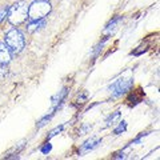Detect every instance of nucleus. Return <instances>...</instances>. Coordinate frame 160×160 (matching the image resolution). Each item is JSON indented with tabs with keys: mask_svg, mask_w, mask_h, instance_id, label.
Here are the masks:
<instances>
[{
	"mask_svg": "<svg viewBox=\"0 0 160 160\" xmlns=\"http://www.w3.org/2000/svg\"><path fill=\"white\" fill-rule=\"evenodd\" d=\"M27 18H28V6L24 2L15 3L8 9V20L13 26H19V24L24 23Z\"/></svg>",
	"mask_w": 160,
	"mask_h": 160,
	"instance_id": "obj_1",
	"label": "nucleus"
},
{
	"mask_svg": "<svg viewBox=\"0 0 160 160\" xmlns=\"http://www.w3.org/2000/svg\"><path fill=\"white\" fill-rule=\"evenodd\" d=\"M51 12V4L48 0H35L28 7V18L31 20L44 19Z\"/></svg>",
	"mask_w": 160,
	"mask_h": 160,
	"instance_id": "obj_2",
	"label": "nucleus"
},
{
	"mask_svg": "<svg viewBox=\"0 0 160 160\" xmlns=\"http://www.w3.org/2000/svg\"><path fill=\"white\" fill-rule=\"evenodd\" d=\"M6 44L9 47L11 52H15V53L22 52V49L24 48V44H26L23 33L16 28L11 29V31L7 32V35H6Z\"/></svg>",
	"mask_w": 160,
	"mask_h": 160,
	"instance_id": "obj_3",
	"label": "nucleus"
},
{
	"mask_svg": "<svg viewBox=\"0 0 160 160\" xmlns=\"http://www.w3.org/2000/svg\"><path fill=\"white\" fill-rule=\"evenodd\" d=\"M132 86V79H120L118 82H115L109 89H111V93L113 98L122 96L123 93H126Z\"/></svg>",
	"mask_w": 160,
	"mask_h": 160,
	"instance_id": "obj_4",
	"label": "nucleus"
},
{
	"mask_svg": "<svg viewBox=\"0 0 160 160\" xmlns=\"http://www.w3.org/2000/svg\"><path fill=\"white\" fill-rule=\"evenodd\" d=\"M12 58L11 49L6 43H0V64H7Z\"/></svg>",
	"mask_w": 160,
	"mask_h": 160,
	"instance_id": "obj_5",
	"label": "nucleus"
},
{
	"mask_svg": "<svg viewBox=\"0 0 160 160\" xmlns=\"http://www.w3.org/2000/svg\"><path fill=\"white\" fill-rule=\"evenodd\" d=\"M100 142H102V139H99V138H92V139L87 140V142L83 144L82 149H80V153H86L88 151H91V149H93Z\"/></svg>",
	"mask_w": 160,
	"mask_h": 160,
	"instance_id": "obj_6",
	"label": "nucleus"
},
{
	"mask_svg": "<svg viewBox=\"0 0 160 160\" xmlns=\"http://www.w3.org/2000/svg\"><path fill=\"white\" fill-rule=\"evenodd\" d=\"M44 24H46V22H44L43 19H40V20H32V22L28 24V31L29 32H33V31H36V29H39L40 27H43Z\"/></svg>",
	"mask_w": 160,
	"mask_h": 160,
	"instance_id": "obj_7",
	"label": "nucleus"
},
{
	"mask_svg": "<svg viewBox=\"0 0 160 160\" xmlns=\"http://www.w3.org/2000/svg\"><path fill=\"white\" fill-rule=\"evenodd\" d=\"M119 118H120V112H119V111H116V112H115V113L112 115L111 118H109V119L107 120V127H108V126H111V124H113V123L116 122V120H118Z\"/></svg>",
	"mask_w": 160,
	"mask_h": 160,
	"instance_id": "obj_8",
	"label": "nucleus"
},
{
	"mask_svg": "<svg viewBox=\"0 0 160 160\" xmlns=\"http://www.w3.org/2000/svg\"><path fill=\"white\" fill-rule=\"evenodd\" d=\"M126 127H127V124H126V122H122L120 123V126L115 129V133H120L122 131H126Z\"/></svg>",
	"mask_w": 160,
	"mask_h": 160,
	"instance_id": "obj_9",
	"label": "nucleus"
},
{
	"mask_svg": "<svg viewBox=\"0 0 160 160\" xmlns=\"http://www.w3.org/2000/svg\"><path fill=\"white\" fill-rule=\"evenodd\" d=\"M7 12H8V8L6 7V8H2L0 9V22H2V20L6 18V15H7Z\"/></svg>",
	"mask_w": 160,
	"mask_h": 160,
	"instance_id": "obj_10",
	"label": "nucleus"
},
{
	"mask_svg": "<svg viewBox=\"0 0 160 160\" xmlns=\"http://www.w3.org/2000/svg\"><path fill=\"white\" fill-rule=\"evenodd\" d=\"M62 129H63V127H58L56 129H53V131L49 133V138H52V136H55V135H58V132H60Z\"/></svg>",
	"mask_w": 160,
	"mask_h": 160,
	"instance_id": "obj_11",
	"label": "nucleus"
},
{
	"mask_svg": "<svg viewBox=\"0 0 160 160\" xmlns=\"http://www.w3.org/2000/svg\"><path fill=\"white\" fill-rule=\"evenodd\" d=\"M42 151H43V153H47V152H49V151H51V146H49V144H47V146L44 147V148L42 149Z\"/></svg>",
	"mask_w": 160,
	"mask_h": 160,
	"instance_id": "obj_12",
	"label": "nucleus"
}]
</instances>
